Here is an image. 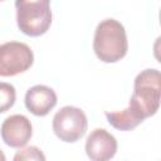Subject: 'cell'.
I'll use <instances>...</instances> for the list:
<instances>
[{"mask_svg":"<svg viewBox=\"0 0 161 161\" xmlns=\"http://www.w3.org/2000/svg\"><path fill=\"white\" fill-rule=\"evenodd\" d=\"M93 50L97 58L104 63L121 60L128 50L125 26L116 19L102 20L94 31Z\"/></svg>","mask_w":161,"mask_h":161,"instance_id":"cell-1","label":"cell"},{"mask_svg":"<svg viewBox=\"0 0 161 161\" xmlns=\"http://www.w3.org/2000/svg\"><path fill=\"white\" fill-rule=\"evenodd\" d=\"M161 77L157 69H145L137 74L128 107L141 118L153 116L160 107Z\"/></svg>","mask_w":161,"mask_h":161,"instance_id":"cell-2","label":"cell"},{"mask_svg":"<svg viewBox=\"0 0 161 161\" xmlns=\"http://www.w3.org/2000/svg\"><path fill=\"white\" fill-rule=\"evenodd\" d=\"M16 23L29 36L45 34L52 24L50 0H15Z\"/></svg>","mask_w":161,"mask_h":161,"instance_id":"cell-3","label":"cell"},{"mask_svg":"<svg viewBox=\"0 0 161 161\" xmlns=\"http://www.w3.org/2000/svg\"><path fill=\"white\" fill-rule=\"evenodd\" d=\"M88 121L86 113L74 106L62 107L53 117V131L63 142H75L86 135Z\"/></svg>","mask_w":161,"mask_h":161,"instance_id":"cell-4","label":"cell"},{"mask_svg":"<svg viewBox=\"0 0 161 161\" xmlns=\"http://www.w3.org/2000/svg\"><path fill=\"white\" fill-rule=\"evenodd\" d=\"M34 62L29 45L20 42L0 44V77H13L28 70Z\"/></svg>","mask_w":161,"mask_h":161,"instance_id":"cell-5","label":"cell"},{"mask_svg":"<svg viewBox=\"0 0 161 161\" xmlns=\"http://www.w3.org/2000/svg\"><path fill=\"white\" fill-rule=\"evenodd\" d=\"M0 133L3 141L8 146L20 148L30 140L33 128L28 117L23 114H13L4 119Z\"/></svg>","mask_w":161,"mask_h":161,"instance_id":"cell-6","label":"cell"},{"mask_svg":"<svg viewBox=\"0 0 161 161\" xmlns=\"http://www.w3.org/2000/svg\"><path fill=\"white\" fill-rule=\"evenodd\" d=\"M117 152V140L104 128L93 130L86 140V153L93 161L111 160Z\"/></svg>","mask_w":161,"mask_h":161,"instance_id":"cell-7","label":"cell"},{"mask_svg":"<svg viewBox=\"0 0 161 161\" xmlns=\"http://www.w3.org/2000/svg\"><path fill=\"white\" fill-rule=\"evenodd\" d=\"M25 107L34 116H47L57 104L55 92L43 84H36L29 88L25 93Z\"/></svg>","mask_w":161,"mask_h":161,"instance_id":"cell-8","label":"cell"},{"mask_svg":"<svg viewBox=\"0 0 161 161\" xmlns=\"http://www.w3.org/2000/svg\"><path fill=\"white\" fill-rule=\"evenodd\" d=\"M108 123L119 131H131L143 122L130 107L117 112H106Z\"/></svg>","mask_w":161,"mask_h":161,"instance_id":"cell-9","label":"cell"},{"mask_svg":"<svg viewBox=\"0 0 161 161\" xmlns=\"http://www.w3.org/2000/svg\"><path fill=\"white\" fill-rule=\"evenodd\" d=\"M16 99V92L13 84L0 82V113L9 111Z\"/></svg>","mask_w":161,"mask_h":161,"instance_id":"cell-10","label":"cell"},{"mask_svg":"<svg viewBox=\"0 0 161 161\" xmlns=\"http://www.w3.org/2000/svg\"><path fill=\"white\" fill-rule=\"evenodd\" d=\"M14 160L15 161H21V160H42L44 161L45 160V156L43 155V152L35 147V146H29V147H25V148H21L16 152V155L14 156Z\"/></svg>","mask_w":161,"mask_h":161,"instance_id":"cell-11","label":"cell"},{"mask_svg":"<svg viewBox=\"0 0 161 161\" xmlns=\"http://www.w3.org/2000/svg\"><path fill=\"white\" fill-rule=\"evenodd\" d=\"M5 158H6V157H5L4 152H3L1 150H0V161H5Z\"/></svg>","mask_w":161,"mask_h":161,"instance_id":"cell-12","label":"cell"},{"mask_svg":"<svg viewBox=\"0 0 161 161\" xmlns=\"http://www.w3.org/2000/svg\"><path fill=\"white\" fill-rule=\"evenodd\" d=\"M0 1H4V0H0Z\"/></svg>","mask_w":161,"mask_h":161,"instance_id":"cell-13","label":"cell"}]
</instances>
